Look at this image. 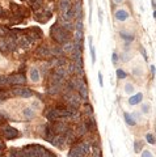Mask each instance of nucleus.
<instances>
[{
	"label": "nucleus",
	"instance_id": "1",
	"mask_svg": "<svg viewBox=\"0 0 156 157\" xmlns=\"http://www.w3.org/2000/svg\"><path fill=\"white\" fill-rule=\"evenodd\" d=\"M50 37L58 45H64L66 42L70 41V33L67 30H64L58 22H55L50 28Z\"/></svg>",
	"mask_w": 156,
	"mask_h": 157
},
{
	"label": "nucleus",
	"instance_id": "2",
	"mask_svg": "<svg viewBox=\"0 0 156 157\" xmlns=\"http://www.w3.org/2000/svg\"><path fill=\"white\" fill-rule=\"evenodd\" d=\"M0 130H1V134L4 135L5 139L8 140H12V139H17L20 136V132L17 131L16 128L8 126V124H0Z\"/></svg>",
	"mask_w": 156,
	"mask_h": 157
},
{
	"label": "nucleus",
	"instance_id": "3",
	"mask_svg": "<svg viewBox=\"0 0 156 157\" xmlns=\"http://www.w3.org/2000/svg\"><path fill=\"white\" fill-rule=\"evenodd\" d=\"M51 123V127L54 130V132L57 135H64L66 132L70 130V124L67 123L66 121H55V122H50Z\"/></svg>",
	"mask_w": 156,
	"mask_h": 157
},
{
	"label": "nucleus",
	"instance_id": "4",
	"mask_svg": "<svg viewBox=\"0 0 156 157\" xmlns=\"http://www.w3.org/2000/svg\"><path fill=\"white\" fill-rule=\"evenodd\" d=\"M8 83L9 85H16V87H22L25 85L26 83V78L24 76V73H13V75H9L8 76Z\"/></svg>",
	"mask_w": 156,
	"mask_h": 157
},
{
	"label": "nucleus",
	"instance_id": "5",
	"mask_svg": "<svg viewBox=\"0 0 156 157\" xmlns=\"http://www.w3.org/2000/svg\"><path fill=\"white\" fill-rule=\"evenodd\" d=\"M12 94L21 98H30L33 96V92H31V89H29L26 87H16L12 89Z\"/></svg>",
	"mask_w": 156,
	"mask_h": 157
},
{
	"label": "nucleus",
	"instance_id": "6",
	"mask_svg": "<svg viewBox=\"0 0 156 157\" xmlns=\"http://www.w3.org/2000/svg\"><path fill=\"white\" fill-rule=\"evenodd\" d=\"M36 55L38 56L40 59H51V51H50V47L46 45H41L37 47L36 50Z\"/></svg>",
	"mask_w": 156,
	"mask_h": 157
},
{
	"label": "nucleus",
	"instance_id": "7",
	"mask_svg": "<svg viewBox=\"0 0 156 157\" xmlns=\"http://www.w3.org/2000/svg\"><path fill=\"white\" fill-rule=\"evenodd\" d=\"M50 144H53L54 147L59 149H63L66 147V139H64V135H55L53 137V140L50 141Z\"/></svg>",
	"mask_w": 156,
	"mask_h": 157
},
{
	"label": "nucleus",
	"instance_id": "8",
	"mask_svg": "<svg viewBox=\"0 0 156 157\" xmlns=\"http://www.w3.org/2000/svg\"><path fill=\"white\" fill-rule=\"evenodd\" d=\"M129 17H130L129 12L126 11V9H123V8H119V9H117V11L114 12V18H116L117 21H119V22H123V21H126Z\"/></svg>",
	"mask_w": 156,
	"mask_h": 157
},
{
	"label": "nucleus",
	"instance_id": "9",
	"mask_svg": "<svg viewBox=\"0 0 156 157\" xmlns=\"http://www.w3.org/2000/svg\"><path fill=\"white\" fill-rule=\"evenodd\" d=\"M46 118H47L49 122H55L58 119H60V115H59V110L57 107H53V109H49L47 113H46Z\"/></svg>",
	"mask_w": 156,
	"mask_h": 157
},
{
	"label": "nucleus",
	"instance_id": "10",
	"mask_svg": "<svg viewBox=\"0 0 156 157\" xmlns=\"http://www.w3.org/2000/svg\"><path fill=\"white\" fill-rule=\"evenodd\" d=\"M71 60L76 65H81V67H83V55H81V51L74 48V51L71 52Z\"/></svg>",
	"mask_w": 156,
	"mask_h": 157
},
{
	"label": "nucleus",
	"instance_id": "11",
	"mask_svg": "<svg viewBox=\"0 0 156 157\" xmlns=\"http://www.w3.org/2000/svg\"><path fill=\"white\" fill-rule=\"evenodd\" d=\"M77 94H79L81 101L88 102V87H87V84L80 85V88L77 89Z\"/></svg>",
	"mask_w": 156,
	"mask_h": 157
},
{
	"label": "nucleus",
	"instance_id": "12",
	"mask_svg": "<svg viewBox=\"0 0 156 157\" xmlns=\"http://www.w3.org/2000/svg\"><path fill=\"white\" fill-rule=\"evenodd\" d=\"M58 7H59L60 14H64L68 9H71L72 3H71V0H60V1H59V5H58Z\"/></svg>",
	"mask_w": 156,
	"mask_h": 157
},
{
	"label": "nucleus",
	"instance_id": "13",
	"mask_svg": "<svg viewBox=\"0 0 156 157\" xmlns=\"http://www.w3.org/2000/svg\"><path fill=\"white\" fill-rule=\"evenodd\" d=\"M63 83H64V77L54 72L50 75V85H63Z\"/></svg>",
	"mask_w": 156,
	"mask_h": 157
},
{
	"label": "nucleus",
	"instance_id": "14",
	"mask_svg": "<svg viewBox=\"0 0 156 157\" xmlns=\"http://www.w3.org/2000/svg\"><path fill=\"white\" fill-rule=\"evenodd\" d=\"M16 43H17V46L18 47H22V48H28L29 46L31 45L30 42H29V39L26 38L25 35H18L16 38Z\"/></svg>",
	"mask_w": 156,
	"mask_h": 157
},
{
	"label": "nucleus",
	"instance_id": "15",
	"mask_svg": "<svg viewBox=\"0 0 156 157\" xmlns=\"http://www.w3.org/2000/svg\"><path fill=\"white\" fill-rule=\"evenodd\" d=\"M75 132H76L77 137H81L84 136L87 132H88V127H87V124H85V122H81V123L79 124V126L76 127V130H75Z\"/></svg>",
	"mask_w": 156,
	"mask_h": 157
},
{
	"label": "nucleus",
	"instance_id": "16",
	"mask_svg": "<svg viewBox=\"0 0 156 157\" xmlns=\"http://www.w3.org/2000/svg\"><path fill=\"white\" fill-rule=\"evenodd\" d=\"M143 100V93H136V94H134L133 97L129 98V105H131V106H134V105L136 104H140Z\"/></svg>",
	"mask_w": 156,
	"mask_h": 157
},
{
	"label": "nucleus",
	"instance_id": "17",
	"mask_svg": "<svg viewBox=\"0 0 156 157\" xmlns=\"http://www.w3.org/2000/svg\"><path fill=\"white\" fill-rule=\"evenodd\" d=\"M68 157H84V154H83V152L79 149V147L75 144V145H72V148L70 149V152H68Z\"/></svg>",
	"mask_w": 156,
	"mask_h": 157
},
{
	"label": "nucleus",
	"instance_id": "18",
	"mask_svg": "<svg viewBox=\"0 0 156 157\" xmlns=\"http://www.w3.org/2000/svg\"><path fill=\"white\" fill-rule=\"evenodd\" d=\"M51 55L53 58H58V56H64V51H63L62 46H54V47H50Z\"/></svg>",
	"mask_w": 156,
	"mask_h": 157
},
{
	"label": "nucleus",
	"instance_id": "19",
	"mask_svg": "<svg viewBox=\"0 0 156 157\" xmlns=\"http://www.w3.org/2000/svg\"><path fill=\"white\" fill-rule=\"evenodd\" d=\"M24 117L28 119V121H31V119H34L36 118V110L33 109V107H25L22 111Z\"/></svg>",
	"mask_w": 156,
	"mask_h": 157
},
{
	"label": "nucleus",
	"instance_id": "20",
	"mask_svg": "<svg viewBox=\"0 0 156 157\" xmlns=\"http://www.w3.org/2000/svg\"><path fill=\"white\" fill-rule=\"evenodd\" d=\"M62 85H50L47 89V94L50 96H55V94H59L62 92Z\"/></svg>",
	"mask_w": 156,
	"mask_h": 157
},
{
	"label": "nucleus",
	"instance_id": "21",
	"mask_svg": "<svg viewBox=\"0 0 156 157\" xmlns=\"http://www.w3.org/2000/svg\"><path fill=\"white\" fill-rule=\"evenodd\" d=\"M123 118H125V122H126V124H129L130 127H134L136 124V121L133 118V115L130 114V113H123Z\"/></svg>",
	"mask_w": 156,
	"mask_h": 157
},
{
	"label": "nucleus",
	"instance_id": "22",
	"mask_svg": "<svg viewBox=\"0 0 156 157\" xmlns=\"http://www.w3.org/2000/svg\"><path fill=\"white\" fill-rule=\"evenodd\" d=\"M40 76H41V73H40V71H38V68L33 67L30 70V78H31V81H33V83H38V81H40Z\"/></svg>",
	"mask_w": 156,
	"mask_h": 157
},
{
	"label": "nucleus",
	"instance_id": "23",
	"mask_svg": "<svg viewBox=\"0 0 156 157\" xmlns=\"http://www.w3.org/2000/svg\"><path fill=\"white\" fill-rule=\"evenodd\" d=\"M119 37L123 39V41H126V42H133L134 41V34L131 33H127V31H119Z\"/></svg>",
	"mask_w": 156,
	"mask_h": 157
},
{
	"label": "nucleus",
	"instance_id": "24",
	"mask_svg": "<svg viewBox=\"0 0 156 157\" xmlns=\"http://www.w3.org/2000/svg\"><path fill=\"white\" fill-rule=\"evenodd\" d=\"M62 48H63V51H64V54H71L75 48V45H74V42H70V41H68L64 45H62Z\"/></svg>",
	"mask_w": 156,
	"mask_h": 157
},
{
	"label": "nucleus",
	"instance_id": "25",
	"mask_svg": "<svg viewBox=\"0 0 156 157\" xmlns=\"http://www.w3.org/2000/svg\"><path fill=\"white\" fill-rule=\"evenodd\" d=\"M54 73H57V75H59V76H62V77H67V75H68V72H67V68L63 65V67H55L54 68V71H53Z\"/></svg>",
	"mask_w": 156,
	"mask_h": 157
},
{
	"label": "nucleus",
	"instance_id": "26",
	"mask_svg": "<svg viewBox=\"0 0 156 157\" xmlns=\"http://www.w3.org/2000/svg\"><path fill=\"white\" fill-rule=\"evenodd\" d=\"M88 42H89V50H91V56H92V63H96V50H94V46L92 43V38L89 37L88 38Z\"/></svg>",
	"mask_w": 156,
	"mask_h": 157
},
{
	"label": "nucleus",
	"instance_id": "27",
	"mask_svg": "<svg viewBox=\"0 0 156 157\" xmlns=\"http://www.w3.org/2000/svg\"><path fill=\"white\" fill-rule=\"evenodd\" d=\"M66 68H67L68 75H76V73H77V65L75 64L74 62H71V63H70V64H68Z\"/></svg>",
	"mask_w": 156,
	"mask_h": 157
},
{
	"label": "nucleus",
	"instance_id": "28",
	"mask_svg": "<svg viewBox=\"0 0 156 157\" xmlns=\"http://www.w3.org/2000/svg\"><path fill=\"white\" fill-rule=\"evenodd\" d=\"M74 41H77V42H84V31L75 30V34H74Z\"/></svg>",
	"mask_w": 156,
	"mask_h": 157
},
{
	"label": "nucleus",
	"instance_id": "29",
	"mask_svg": "<svg viewBox=\"0 0 156 157\" xmlns=\"http://www.w3.org/2000/svg\"><path fill=\"white\" fill-rule=\"evenodd\" d=\"M30 7L34 11L40 9L41 7H42V0H30Z\"/></svg>",
	"mask_w": 156,
	"mask_h": 157
},
{
	"label": "nucleus",
	"instance_id": "30",
	"mask_svg": "<svg viewBox=\"0 0 156 157\" xmlns=\"http://www.w3.org/2000/svg\"><path fill=\"white\" fill-rule=\"evenodd\" d=\"M142 148H143V141L142 140H135L134 141V151H135V153H140Z\"/></svg>",
	"mask_w": 156,
	"mask_h": 157
},
{
	"label": "nucleus",
	"instance_id": "31",
	"mask_svg": "<svg viewBox=\"0 0 156 157\" xmlns=\"http://www.w3.org/2000/svg\"><path fill=\"white\" fill-rule=\"evenodd\" d=\"M116 73H117V78H118V80H123V78L127 77V73H126L122 68H117Z\"/></svg>",
	"mask_w": 156,
	"mask_h": 157
},
{
	"label": "nucleus",
	"instance_id": "32",
	"mask_svg": "<svg viewBox=\"0 0 156 157\" xmlns=\"http://www.w3.org/2000/svg\"><path fill=\"white\" fill-rule=\"evenodd\" d=\"M92 156L93 157H102L101 149H100L98 144H93V152H92Z\"/></svg>",
	"mask_w": 156,
	"mask_h": 157
},
{
	"label": "nucleus",
	"instance_id": "33",
	"mask_svg": "<svg viewBox=\"0 0 156 157\" xmlns=\"http://www.w3.org/2000/svg\"><path fill=\"white\" fill-rule=\"evenodd\" d=\"M84 111L89 115V117H93V109H92V105L88 102H84Z\"/></svg>",
	"mask_w": 156,
	"mask_h": 157
},
{
	"label": "nucleus",
	"instance_id": "34",
	"mask_svg": "<svg viewBox=\"0 0 156 157\" xmlns=\"http://www.w3.org/2000/svg\"><path fill=\"white\" fill-rule=\"evenodd\" d=\"M0 51H3V52H5L7 50V42H5V38L4 37H0Z\"/></svg>",
	"mask_w": 156,
	"mask_h": 157
},
{
	"label": "nucleus",
	"instance_id": "35",
	"mask_svg": "<svg viewBox=\"0 0 156 157\" xmlns=\"http://www.w3.org/2000/svg\"><path fill=\"white\" fill-rule=\"evenodd\" d=\"M134 90H135V87H134L131 83H126V85H125V92L126 93H134Z\"/></svg>",
	"mask_w": 156,
	"mask_h": 157
},
{
	"label": "nucleus",
	"instance_id": "36",
	"mask_svg": "<svg viewBox=\"0 0 156 157\" xmlns=\"http://www.w3.org/2000/svg\"><path fill=\"white\" fill-rule=\"evenodd\" d=\"M7 85H9V83H8V76L0 75V87H7Z\"/></svg>",
	"mask_w": 156,
	"mask_h": 157
},
{
	"label": "nucleus",
	"instance_id": "37",
	"mask_svg": "<svg viewBox=\"0 0 156 157\" xmlns=\"http://www.w3.org/2000/svg\"><path fill=\"white\" fill-rule=\"evenodd\" d=\"M75 30L84 31V26H83V21H81V20H76V25H75Z\"/></svg>",
	"mask_w": 156,
	"mask_h": 157
},
{
	"label": "nucleus",
	"instance_id": "38",
	"mask_svg": "<svg viewBox=\"0 0 156 157\" xmlns=\"http://www.w3.org/2000/svg\"><path fill=\"white\" fill-rule=\"evenodd\" d=\"M146 140H147V143L152 144V145L156 143V141H155V137H153L152 134H147V135H146Z\"/></svg>",
	"mask_w": 156,
	"mask_h": 157
},
{
	"label": "nucleus",
	"instance_id": "39",
	"mask_svg": "<svg viewBox=\"0 0 156 157\" xmlns=\"http://www.w3.org/2000/svg\"><path fill=\"white\" fill-rule=\"evenodd\" d=\"M111 62H113L114 65H117V64H118V62H119V55L116 52V51H114L113 55H111Z\"/></svg>",
	"mask_w": 156,
	"mask_h": 157
},
{
	"label": "nucleus",
	"instance_id": "40",
	"mask_svg": "<svg viewBox=\"0 0 156 157\" xmlns=\"http://www.w3.org/2000/svg\"><path fill=\"white\" fill-rule=\"evenodd\" d=\"M140 157H153V154H152L151 151H143L142 154H140Z\"/></svg>",
	"mask_w": 156,
	"mask_h": 157
},
{
	"label": "nucleus",
	"instance_id": "41",
	"mask_svg": "<svg viewBox=\"0 0 156 157\" xmlns=\"http://www.w3.org/2000/svg\"><path fill=\"white\" fill-rule=\"evenodd\" d=\"M148 111H150V105L143 104V105H142V113H143V114H147Z\"/></svg>",
	"mask_w": 156,
	"mask_h": 157
},
{
	"label": "nucleus",
	"instance_id": "42",
	"mask_svg": "<svg viewBox=\"0 0 156 157\" xmlns=\"http://www.w3.org/2000/svg\"><path fill=\"white\" fill-rule=\"evenodd\" d=\"M129 59H130V55H129V54H123V55H122V59H121V60H122V62H127Z\"/></svg>",
	"mask_w": 156,
	"mask_h": 157
},
{
	"label": "nucleus",
	"instance_id": "43",
	"mask_svg": "<svg viewBox=\"0 0 156 157\" xmlns=\"http://www.w3.org/2000/svg\"><path fill=\"white\" fill-rule=\"evenodd\" d=\"M133 73H134V75H138V76H140V75H142V71H140L139 70V68H138V70H136V68H134V70H133Z\"/></svg>",
	"mask_w": 156,
	"mask_h": 157
},
{
	"label": "nucleus",
	"instance_id": "44",
	"mask_svg": "<svg viewBox=\"0 0 156 157\" xmlns=\"http://www.w3.org/2000/svg\"><path fill=\"white\" fill-rule=\"evenodd\" d=\"M98 83H100V87H104V83H102V75H101V72H98Z\"/></svg>",
	"mask_w": 156,
	"mask_h": 157
},
{
	"label": "nucleus",
	"instance_id": "45",
	"mask_svg": "<svg viewBox=\"0 0 156 157\" xmlns=\"http://www.w3.org/2000/svg\"><path fill=\"white\" fill-rule=\"evenodd\" d=\"M98 21L102 22V9L101 8H98Z\"/></svg>",
	"mask_w": 156,
	"mask_h": 157
},
{
	"label": "nucleus",
	"instance_id": "46",
	"mask_svg": "<svg viewBox=\"0 0 156 157\" xmlns=\"http://www.w3.org/2000/svg\"><path fill=\"white\" fill-rule=\"evenodd\" d=\"M140 52H142V55L143 56H144V60H147V59H148V56H147V54H146V50H144V48H140Z\"/></svg>",
	"mask_w": 156,
	"mask_h": 157
},
{
	"label": "nucleus",
	"instance_id": "47",
	"mask_svg": "<svg viewBox=\"0 0 156 157\" xmlns=\"http://www.w3.org/2000/svg\"><path fill=\"white\" fill-rule=\"evenodd\" d=\"M155 71H156L155 65H151V73H152V77H153V76H155Z\"/></svg>",
	"mask_w": 156,
	"mask_h": 157
},
{
	"label": "nucleus",
	"instance_id": "48",
	"mask_svg": "<svg viewBox=\"0 0 156 157\" xmlns=\"http://www.w3.org/2000/svg\"><path fill=\"white\" fill-rule=\"evenodd\" d=\"M122 1H123V0H114V3H116V4H121Z\"/></svg>",
	"mask_w": 156,
	"mask_h": 157
},
{
	"label": "nucleus",
	"instance_id": "49",
	"mask_svg": "<svg viewBox=\"0 0 156 157\" xmlns=\"http://www.w3.org/2000/svg\"><path fill=\"white\" fill-rule=\"evenodd\" d=\"M1 16H4V12H3V8L0 7V17H1Z\"/></svg>",
	"mask_w": 156,
	"mask_h": 157
},
{
	"label": "nucleus",
	"instance_id": "50",
	"mask_svg": "<svg viewBox=\"0 0 156 157\" xmlns=\"http://www.w3.org/2000/svg\"><path fill=\"white\" fill-rule=\"evenodd\" d=\"M3 121H4V118H3V115H1V114H0V124H1V123H3Z\"/></svg>",
	"mask_w": 156,
	"mask_h": 157
},
{
	"label": "nucleus",
	"instance_id": "51",
	"mask_svg": "<svg viewBox=\"0 0 156 157\" xmlns=\"http://www.w3.org/2000/svg\"><path fill=\"white\" fill-rule=\"evenodd\" d=\"M153 17L156 18V9H153Z\"/></svg>",
	"mask_w": 156,
	"mask_h": 157
},
{
	"label": "nucleus",
	"instance_id": "52",
	"mask_svg": "<svg viewBox=\"0 0 156 157\" xmlns=\"http://www.w3.org/2000/svg\"><path fill=\"white\" fill-rule=\"evenodd\" d=\"M3 102H4V100H1V98H0V105L3 104Z\"/></svg>",
	"mask_w": 156,
	"mask_h": 157
},
{
	"label": "nucleus",
	"instance_id": "53",
	"mask_svg": "<svg viewBox=\"0 0 156 157\" xmlns=\"http://www.w3.org/2000/svg\"><path fill=\"white\" fill-rule=\"evenodd\" d=\"M8 157H13V156H8Z\"/></svg>",
	"mask_w": 156,
	"mask_h": 157
}]
</instances>
